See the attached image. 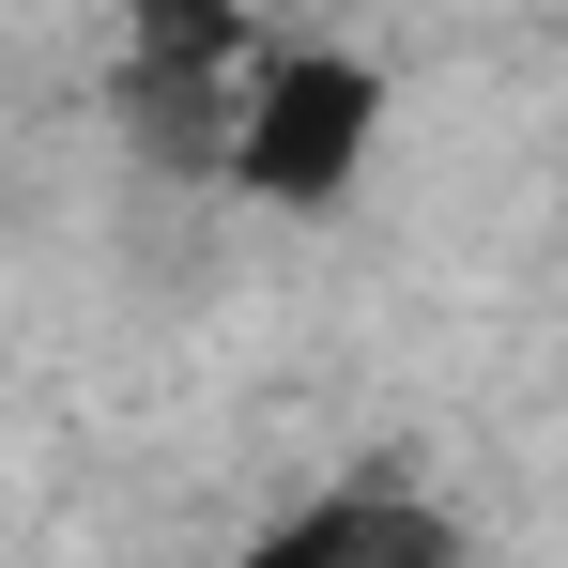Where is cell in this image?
I'll list each match as a JSON object with an SVG mask.
<instances>
[{
	"label": "cell",
	"mask_w": 568,
	"mask_h": 568,
	"mask_svg": "<svg viewBox=\"0 0 568 568\" xmlns=\"http://www.w3.org/2000/svg\"><path fill=\"white\" fill-rule=\"evenodd\" d=\"M384 123H399V78H384L369 47H323V31H292L246 62V93L215 123V185L262 200V215H354L384 170Z\"/></svg>",
	"instance_id": "obj_1"
},
{
	"label": "cell",
	"mask_w": 568,
	"mask_h": 568,
	"mask_svg": "<svg viewBox=\"0 0 568 568\" xmlns=\"http://www.w3.org/2000/svg\"><path fill=\"white\" fill-rule=\"evenodd\" d=\"M231 568H462V523L415 476H323V491H292L277 523H246Z\"/></svg>",
	"instance_id": "obj_2"
},
{
	"label": "cell",
	"mask_w": 568,
	"mask_h": 568,
	"mask_svg": "<svg viewBox=\"0 0 568 568\" xmlns=\"http://www.w3.org/2000/svg\"><path fill=\"white\" fill-rule=\"evenodd\" d=\"M246 16H262V0H246Z\"/></svg>",
	"instance_id": "obj_3"
}]
</instances>
